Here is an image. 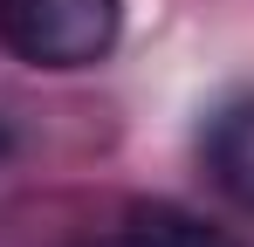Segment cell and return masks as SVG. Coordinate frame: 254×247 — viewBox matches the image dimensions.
<instances>
[{
  "label": "cell",
  "mask_w": 254,
  "mask_h": 247,
  "mask_svg": "<svg viewBox=\"0 0 254 247\" xmlns=\"http://www.w3.org/2000/svg\"><path fill=\"white\" fill-rule=\"evenodd\" d=\"M199 158H206L213 185L241 206V213H254V96H234V103H220L206 117Z\"/></svg>",
  "instance_id": "cell-2"
},
{
  "label": "cell",
  "mask_w": 254,
  "mask_h": 247,
  "mask_svg": "<svg viewBox=\"0 0 254 247\" xmlns=\"http://www.w3.org/2000/svg\"><path fill=\"white\" fill-rule=\"evenodd\" d=\"M96 247H241V241H227L220 227H206L199 213H186L172 199H137Z\"/></svg>",
  "instance_id": "cell-3"
},
{
  "label": "cell",
  "mask_w": 254,
  "mask_h": 247,
  "mask_svg": "<svg viewBox=\"0 0 254 247\" xmlns=\"http://www.w3.org/2000/svg\"><path fill=\"white\" fill-rule=\"evenodd\" d=\"M14 144H21V137H14V124H7V117H0V165H7V158H14Z\"/></svg>",
  "instance_id": "cell-4"
},
{
  "label": "cell",
  "mask_w": 254,
  "mask_h": 247,
  "mask_svg": "<svg viewBox=\"0 0 254 247\" xmlns=\"http://www.w3.org/2000/svg\"><path fill=\"white\" fill-rule=\"evenodd\" d=\"M124 35V0H0V48L28 69H96Z\"/></svg>",
  "instance_id": "cell-1"
}]
</instances>
